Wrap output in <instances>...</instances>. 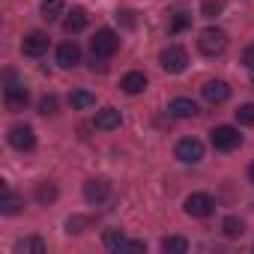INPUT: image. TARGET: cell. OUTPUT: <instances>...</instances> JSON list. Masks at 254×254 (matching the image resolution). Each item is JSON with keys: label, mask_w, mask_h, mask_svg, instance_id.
Returning a JSON list of instances; mask_svg holds the SVG:
<instances>
[{"label": "cell", "mask_w": 254, "mask_h": 254, "mask_svg": "<svg viewBox=\"0 0 254 254\" xmlns=\"http://www.w3.org/2000/svg\"><path fill=\"white\" fill-rule=\"evenodd\" d=\"M90 48H93V60H105V57H111L117 48H120V36L114 33V30H108V27H102L96 36H93V42H90Z\"/></svg>", "instance_id": "1"}, {"label": "cell", "mask_w": 254, "mask_h": 254, "mask_svg": "<svg viewBox=\"0 0 254 254\" xmlns=\"http://www.w3.org/2000/svg\"><path fill=\"white\" fill-rule=\"evenodd\" d=\"M209 141H212V147H215V150L230 153V150H236V147L242 144V135L233 129V126H215V129L209 132Z\"/></svg>", "instance_id": "2"}, {"label": "cell", "mask_w": 254, "mask_h": 254, "mask_svg": "<svg viewBox=\"0 0 254 254\" xmlns=\"http://www.w3.org/2000/svg\"><path fill=\"white\" fill-rule=\"evenodd\" d=\"M197 45H200V51H203V54L215 57V54H221V51L227 48V33H224L221 27H206V30L200 33Z\"/></svg>", "instance_id": "3"}, {"label": "cell", "mask_w": 254, "mask_h": 254, "mask_svg": "<svg viewBox=\"0 0 254 254\" xmlns=\"http://www.w3.org/2000/svg\"><path fill=\"white\" fill-rule=\"evenodd\" d=\"M186 215H191V218H209L212 212H215V200L209 197V194H203V191H194V194H189L186 197Z\"/></svg>", "instance_id": "4"}, {"label": "cell", "mask_w": 254, "mask_h": 254, "mask_svg": "<svg viewBox=\"0 0 254 254\" xmlns=\"http://www.w3.org/2000/svg\"><path fill=\"white\" fill-rule=\"evenodd\" d=\"M159 60H162V69H165V72H171V75H180V72L189 66V54H186V48H180V45L165 48Z\"/></svg>", "instance_id": "5"}, {"label": "cell", "mask_w": 254, "mask_h": 254, "mask_svg": "<svg viewBox=\"0 0 254 254\" xmlns=\"http://www.w3.org/2000/svg\"><path fill=\"white\" fill-rule=\"evenodd\" d=\"M174 156H177L180 162H186V165H197V162L203 159V144H200L197 138H183V141L177 144Z\"/></svg>", "instance_id": "6"}, {"label": "cell", "mask_w": 254, "mask_h": 254, "mask_svg": "<svg viewBox=\"0 0 254 254\" xmlns=\"http://www.w3.org/2000/svg\"><path fill=\"white\" fill-rule=\"evenodd\" d=\"M6 78H9V84H6V108H9V111H24V105L30 102L27 87L15 84V81H12V72H6Z\"/></svg>", "instance_id": "7"}, {"label": "cell", "mask_w": 254, "mask_h": 254, "mask_svg": "<svg viewBox=\"0 0 254 254\" xmlns=\"http://www.w3.org/2000/svg\"><path fill=\"white\" fill-rule=\"evenodd\" d=\"M9 147L15 150H33L36 147V135L30 126H12L9 129Z\"/></svg>", "instance_id": "8"}, {"label": "cell", "mask_w": 254, "mask_h": 254, "mask_svg": "<svg viewBox=\"0 0 254 254\" xmlns=\"http://www.w3.org/2000/svg\"><path fill=\"white\" fill-rule=\"evenodd\" d=\"M200 93H203V99H206L209 105H221V102L230 99V87H227L224 81H206V84L200 87Z\"/></svg>", "instance_id": "9"}, {"label": "cell", "mask_w": 254, "mask_h": 254, "mask_svg": "<svg viewBox=\"0 0 254 254\" xmlns=\"http://www.w3.org/2000/svg\"><path fill=\"white\" fill-rule=\"evenodd\" d=\"M111 194V183L108 180H87L84 183V200L87 203H102Z\"/></svg>", "instance_id": "10"}, {"label": "cell", "mask_w": 254, "mask_h": 254, "mask_svg": "<svg viewBox=\"0 0 254 254\" xmlns=\"http://www.w3.org/2000/svg\"><path fill=\"white\" fill-rule=\"evenodd\" d=\"M24 54L27 57H42L45 51H48V33H42V30H33L30 36H24Z\"/></svg>", "instance_id": "11"}, {"label": "cell", "mask_w": 254, "mask_h": 254, "mask_svg": "<svg viewBox=\"0 0 254 254\" xmlns=\"http://www.w3.org/2000/svg\"><path fill=\"white\" fill-rule=\"evenodd\" d=\"M57 63H60L63 69H75V66L81 63V48H78L75 42H63V45L57 48Z\"/></svg>", "instance_id": "12"}, {"label": "cell", "mask_w": 254, "mask_h": 254, "mask_svg": "<svg viewBox=\"0 0 254 254\" xmlns=\"http://www.w3.org/2000/svg\"><path fill=\"white\" fill-rule=\"evenodd\" d=\"M168 111H171V117H177V120H189V117H197L200 111H197V105L191 102V99H174L171 105H168Z\"/></svg>", "instance_id": "13"}, {"label": "cell", "mask_w": 254, "mask_h": 254, "mask_svg": "<svg viewBox=\"0 0 254 254\" xmlns=\"http://www.w3.org/2000/svg\"><path fill=\"white\" fill-rule=\"evenodd\" d=\"M120 123H123V117H120V111H117V108H105V111H99V114H96V129H102V132L117 129Z\"/></svg>", "instance_id": "14"}, {"label": "cell", "mask_w": 254, "mask_h": 254, "mask_svg": "<svg viewBox=\"0 0 254 254\" xmlns=\"http://www.w3.org/2000/svg\"><path fill=\"white\" fill-rule=\"evenodd\" d=\"M120 87L129 93V96H138V93L147 90V75H144V72H129V75L120 81Z\"/></svg>", "instance_id": "15"}, {"label": "cell", "mask_w": 254, "mask_h": 254, "mask_svg": "<svg viewBox=\"0 0 254 254\" xmlns=\"http://www.w3.org/2000/svg\"><path fill=\"white\" fill-rule=\"evenodd\" d=\"M84 27H87V9L75 6V9L66 15V21H63V30H66V33H81Z\"/></svg>", "instance_id": "16"}, {"label": "cell", "mask_w": 254, "mask_h": 254, "mask_svg": "<svg viewBox=\"0 0 254 254\" xmlns=\"http://www.w3.org/2000/svg\"><path fill=\"white\" fill-rule=\"evenodd\" d=\"M15 254H45V242L39 236H27V239L15 242Z\"/></svg>", "instance_id": "17"}, {"label": "cell", "mask_w": 254, "mask_h": 254, "mask_svg": "<svg viewBox=\"0 0 254 254\" xmlns=\"http://www.w3.org/2000/svg\"><path fill=\"white\" fill-rule=\"evenodd\" d=\"M69 105H72L75 111H87V108H93V105H96V96H93V93H87V90H75V93L69 96Z\"/></svg>", "instance_id": "18"}, {"label": "cell", "mask_w": 254, "mask_h": 254, "mask_svg": "<svg viewBox=\"0 0 254 254\" xmlns=\"http://www.w3.org/2000/svg\"><path fill=\"white\" fill-rule=\"evenodd\" d=\"M162 251L165 254H186L189 251V239H183V236H165L162 239Z\"/></svg>", "instance_id": "19"}, {"label": "cell", "mask_w": 254, "mask_h": 254, "mask_svg": "<svg viewBox=\"0 0 254 254\" xmlns=\"http://www.w3.org/2000/svg\"><path fill=\"white\" fill-rule=\"evenodd\" d=\"M63 15V0H42V18L51 24Z\"/></svg>", "instance_id": "20"}, {"label": "cell", "mask_w": 254, "mask_h": 254, "mask_svg": "<svg viewBox=\"0 0 254 254\" xmlns=\"http://www.w3.org/2000/svg\"><path fill=\"white\" fill-rule=\"evenodd\" d=\"M221 230H224V236L236 239V236H242V233H245V224H242V218H236V215H227V218L221 221Z\"/></svg>", "instance_id": "21"}, {"label": "cell", "mask_w": 254, "mask_h": 254, "mask_svg": "<svg viewBox=\"0 0 254 254\" xmlns=\"http://www.w3.org/2000/svg\"><path fill=\"white\" fill-rule=\"evenodd\" d=\"M21 209V197L12 194V191H3V197H0V212L3 215H15Z\"/></svg>", "instance_id": "22"}, {"label": "cell", "mask_w": 254, "mask_h": 254, "mask_svg": "<svg viewBox=\"0 0 254 254\" xmlns=\"http://www.w3.org/2000/svg\"><path fill=\"white\" fill-rule=\"evenodd\" d=\"M54 197H57V189H54V183H39V186H36V200H39L42 206H48Z\"/></svg>", "instance_id": "23"}, {"label": "cell", "mask_w": 254, "mask_h": 254, "mask_svg": "<svg viewBox=\"0 0 254 254\" xmlns=\"http://www.w3.org/2000/svg\"><path fill=\"white\" fill-rule=\"evenodd\" d=\"M87 227H93V218H87V215H72L66 221V230L69 233H84Z\"/></svg>", "instance_id": "24"}, {"label": "cell", "mask_w": 254, "mask_h": 254, "mask_svg": "<svg viewBox=\"0 0 254 254\" xmlns=\"http://www.w3.org/2000/svg\"><path fill=\"white\" fill-rule=\"evenodd\" d=\"M126 242V236H123V230H117V227H111V230H105V245L108 248H114V251H120V245Z\"/></svg>", "instance_id": "25"}, {"label": "cell", "mask_w": 254, "mask_h": 254, "mask_svg": "<svg viewBox=\"0 0 254 254\" xmlns=\"http://www.w3.org/2000/svg\"><path fill=\"white\" fill-rule=\"evenodd\" d=\"M236 120L242 123V126H254V105L248 102V105H239L236 108Z\"/></svg>", "instance_id": "26"}, {"label": "cell", "mask_w": 254, "mask_h": 254, "mask_svg": "<svg viewBox=\"0 0 254 254\" xmlns=\"http://www.w3.org/2000/svg\"><path fill=\"white\" fill-rule=\"evenodd\" d=\"M221 9H224V0H203V6H200V12H203V15H209V18H212V15H218Z\"/></svg>", "instance_id": "27"}, {"label": "cell", "mask_w": 254, "mask_h": 254, "mask_svg": "<svg viewBox=\"0 0 254 254\" xmlns=\"http://www.w3.org/2000/svg\"><path fill=\"white\" fill-rule=\"evenodd\" d=\"M191 24V15H186V12H177V18L171 21V33H180V30H186Z\"/></svg>", "instance_id": "28"}, {"label": "cell", "mask_w": 254, "mask_h": 254, "mask_svg": "<svg viewBox=\"0 0 254 254\" xmlns=\"http://www.w3.org/2000/svg\"><path fill=\"white\" fill-rule=\"evenodd\" d=\"M39 114H45V117H48V114H57V99H54V96H45V99L39 102Z\"/></svg>", "instance_id": "29"}, {"label": "cell", "mask_w": 254, "mask_h": 254, "mask_svg": "<svg viewBox=\"0 0 254 254\" xmlns=\"http://www.w3.org/2000/svg\"><path fill=\"white\" fill-rule=\"evenodd\" d=\"M120 251H147V242H138V239H126L123 245H120Z\"/></svg>", "instance_id": "30"}, {"label": "cell", "mask_w": 254, "mask_h": 254, "mask_svg": "<svg viewBox=\"0 0 254 254\" xmlns=\"http://www.w3.org/2000/svg\"><path fill=\"white\" fill-rule=\"evenodd\" d=\"M117 18H123V24H126V27H135V12H129V9L117 12Z\"/></svg>", "instance_id": "31"}, {"label": "cell", "mask_w": 254, "mask_h": 254, "mask_svg": "<svg viewBox=\"0 0 254 254\" xmlns=\"http://www.w3.org/2000/svg\"><path fill=\"white\" fill-rule=\"evenodd\" d=\"M242 63H245L248 69H254V45H248V48H245V54H242Z\"/></svg>", "instance_id": "32"}, {"label": "cell", "mask_w": 254, "mask_h": 254, "mask_svg": "<svg viewBox=\"0 0 254 254\" xmlns=\"http://www.w3.org/2000/svg\"><path fill=\"white\" fill-rule=\"evenodd\" d=\"M248 180H251V186H254V162L248 165Z\"/></svg>", "instance_id": "33"}]
</instances>
